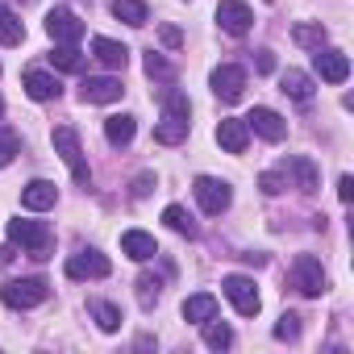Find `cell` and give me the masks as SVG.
Instances as JSON below:
<instances>
[{
  "instance_id": "obj_19",
  "label": "cell",
  "mask_w": 354,
  "mask_h": 354,
  "mask_svg": "<svg viewBox=\"0 0 354 354\" xmlns=\"http://www.w3.org/2000/svg\"><path fill=\"white\" fill-rule=\"evenodd\" d=\"M92 55H96L104 67H113V71H121V67L129 63V50H125L121 42H113V38H92Z\"/></svg>"
},
{
  "instance_id": "obj_22",
  "label": "cell",
  "mask_w": 354,
  "mask_h": 354,
  "mask_svg": "<svg viewBox=\"0 0 354 354\" xmlns=\"http://www.w3.org/2000/svg\"><path fill=\"white\" fill-rule=\"evenodd\" d=\"M133 133H138V121H133L129 113H117V117H109V121H104V138H109L113 146H129V142H133Z\"/></svg>"
},
{
  "instance_id": "obj_4",
  "label": "cell",
  "mask_w": 354,
  "mask_h": 354,
  "mask_svg": "<svg viewBox=\"0 0 354 354\" xmlns=\"http://www.w3.org/2000/svg\"><path fill=\"white\" fill-rule=\"evenodd\" d=\"M292 288H296L300 296H325V292H329V279H325L321 259L296 254V263H292Z\"/></svg>"
},
{
  "instance_id": "obj_31",
  "label": "cell",
  "mask_w": 354,
  "mask_h": 354,
  "mask_svg": "<svg viewBox=\"0 0 354 354\" xmlns=\"http://www.w3.org/2000/svg\"><path fill=\"white\" fill-rule=\"evenodd\" d=\"M230 342H234V329H230L225 321L209 317V321H205V346H209V350H225Z\"/></svg>"
},
{
  "instance_id": "obj_3",
  "label": "cell",
  "mask_w": 354,
  "mask_h": 354,
  "mask_svg": "<svg viewBox=\"0 0 354 354\" xmlns=\"http://www.w3.org/2000/svg\"><path fill=\"white\" fill-rule=\"evenodd\" d=\"M55 150H59V158L71 167L75 184H80V188H88V184H92V171H88V162H84V150H80V133H75L71 125H59V129H55Z\"/></svg>"
},
{
  "instance_id": "obj_11",
  "label": "cell",
  "mask_w": 354,
  "mask_h": 354,
  "mask_svg": "<svg viewBox=\"0 0 354 354\" xmlns=\"http://www.w3.org/2000/svg\"><path fill=\"white\" fill-rule=\"evenodd\" d=\"M46 34H50L55 42H80V38H84V21H80L67 5H59V9L46 13Z\"/></svg>"
},
{
  "instance_id": "obj_12",
  "label": "cell",
  "mask_w": 354,
  "mask_h": 354,
  "mask_svg": "<svg viewBox=\"0 0 354 354\" xmlns=\"http://www.w3.org/2000/svg\"><path fill=\"white\" fill-rule=\"evenodd\" d=\"M242 121H246V129H254V133L267 138V142H283V138H288V121H283L275 109H263V104H259V109H254L250 117H242Z\"/></svg>"
},
{
  "instance_id": "obj_15",
  "label": "cell",
  "mask_w": 354,
  "mask_h": 354,
  "mask_svg": "<svg viewBox=\"0 0 354 354\" xmlns=\"http://www.w3.org/2000/svg\"><path fill=\"white\" fill-rule=\"evenodd\" d=\"M217 142H221V150H230V154H242V150H246V142H250V129H246V121H242V117H225V121L217 125Z\"/></svg>"
},
{
  "instance_id": "obj_2",
  "label": "cell",
  "mask_w": 354,
  "mask_h": 354,
  "mask_svg": "<svg viewBox=\"0 0 354 354\" xmlns=\"http://www.w3.org/2000/svg\"><path fill=\"white\" fill-rule=\"evenodd\" d=\"M46 296H50V283H46V279H38V275L9 279L5 288H0V300H5L9 308H38Z\"/></svg>"
},
{
  "instance_id": "obj_18",
  "label": "cell",
  "mask_w": 354,
  "mask_h": 354,
  "mask_svg": "<svg viewBox=\"0 0 354 354\" xmlns=\"http://www.w3.org/2000/svg\"><path fill=\"white\" fill-rule=\"evenodd\" d=\"M279 92H283V96H292V100H300V104H308V100H313V75H304V71L288 67V71L279 75Z\"/></svg>"
},
{
  "instance_id": "obj_27",
  "label": "cell",
  "mask_w": 354,
  "mask_h": 354,
  "mask_svg": "<svg viewBox=\"0 0 354 354\" xmlns=\"http://www.w3.org/2000/svg\"><path fill=\"white\" fill-rule=\"evenodd\" d=\"M162 221H167L175 234H188V238H196V234H201V230H196V221H192V213H188L184 205H167V209H162Z\"/></svg>"
},
{
  "instance_id": "obj_36",
  "label": "cell",
  "mask_w": 354,
  "mask_h": 354,
  "mask_svg": "<svg viewBox=\"0 0 354 354\" xmlns=\"http://www.w3.org/2000/svg\"><path fill=\"white\" fill-rule=\"evenodd\" d=\"M138 296H142V308H150V304H158V279H138Z\"/></svg>"
},
{
  "instance_id": "obj_10",
  "label": "cell",
  "mask_w": 354,
  "mask_h": 354,
  "mask_svg": "<svg viewBox=\"0 0 354 354\" xmlns=\"http://www.w3.org/2000/svg\"><path fill=\"white\" fill-rule=\"evenodd\" d=\"M213 92H217V100H225V104H234V100H242V92H246V71L242 67H234V63H221L217 71H213Z\"/></svg>"
},
{
  "instance_id": "obj_34",
  "label": "cell",
  "mask_w": 354,
  "mask_h": 354,
  "mask_svg": "<svg viewBox=\"0 0 354 354\" xmlns=\"http://www.w3.org/2000/svg\"><path fill=\"white\" fill-rule=\"evenodd\" d=\"M275 337H279V342H296V337H300V317H296V313H283V317L275 321Z\"/></svg>"
},
{
  "instance_id": "obj_7",
  "label": "cell",
  "mask_w": 354,
  "mask_h": 354,
  "mask_svg": "<svg viewBox=\"0 0 354 354\" xmlns=\"http://www.w3.org/2000/svg\"><path fill=\"white\" fill-rule=\"evenodd\" d=\"M217 26H221L225 34L242 38V34L254 26V13H250L246 0H217Z\"/></svg>"
},
{
  "instance_id": "obj_37",
  "label": "cell",
  "mask_w": 354,
  "mask_h": 354,
  "mask_svg": "<svg viewBox=\"0 0 354 354\" xmlns=\"http://www.w3.org/2000/svg\"><path fill=\"white\" fill-rule=\"evenodd\" d=\"M150 188H154V175H150V171H142L138 180H133V188H129V192H133V201H142V196H150Z\"/></svg>"
},
{
  "instance_id": "obj_13",
  "label": "cell",
  "mask_w": 354,
  "mask_h": 354,
  "mask_svg": "<svg viewBox=\"0 0 354 354\" xmlns=\"http://www.w3.org/2000/svg\"><path fill=\"white\" fill-rule=\"evenodd\" d=\"M121 80H113V75H88L84 80V88H80V96H84V104H113V100H121Z\"/></svg>"
},
{
  "instance_id": "obj_8",
  "label": "cell",
  "mask_w": 354,
  "mask_h": 354,
  "mask_svg": "<svg viewBox=\"0 0 354 354\" xmlns=\"http://www.w3.org/2000/svg\"><path fill=\"white\" fill-rule=\"evenodd\" d=\"M113 263L100 254V250H80L67 259V279H109Z\"/></svg>"
},
{
  "instance_id": "obj_25",
  "label": "cell",
  "mask_w": 354,
  "mask_h": 354,
  "mask_svg": "<svg viewBox=\"0 0 354 354\" xmlns=\"http://www.w3.org/2000/svg\"><path fill=\"white\" fill-rule=\"evenodd\" d=\"M113 17L125 21V26H146L150 21V9L142 0H113Z\"/></svg>"
},
{
  "instance_id": "obj_17",
  "label": "cell",
  "mask_w": 354,
  "mask_h": 354,
  "mask_svg": "<svg viewBox=\"0 0 354 354\" xmlns=\"http://www.w3.org/2000/svg\"><path fill=\"white\" fill-rule=\"evenodd\" d=\"M121 250H125L133 263H146V259L158 254V246H154V238H150L146 230H125V234H121Z\"/></svg>"
},
{
  "instance_id": "obj_26",
  "label": "cell",
  "mask_w": 354,
  "mask_h": 354,
  "mask_svg": "<svg viewBox=\"0 0 354 354\" xmlns=\"http://www.w3.org/2000/svg\"><path fill=\"white\" fill-rule=\"evenodd\" d=\"M162 117H171V121H184V125H192L188 117H192V104H188V96L184 92H162Z\"/></svg>"
},
{
  "instance_id": "obj_6",
  "label": "cell",
  "mask_w": 354,
  "mask_h": 354,
  "mask_svg": "<svg viewBox=\"0 0 354 354\" xmlns=\"http://www.w3.org/2000/svg\"><path fill=\"white\" fill-rule=\"evenodd\" d=\"M221 292L230 296V304L238 308V317H254V313L263 308L259 288H254V279H250V275H225V279H221Z\"/></svg>"
},
{
  "instance_id": "obj_33",
  "label": "cell",
  "mask_w": 354,
  "mask_h": 354,
  "mask_svg": "<svg viewBox=\"0 0 354 354\" xmlns=\"http://www.w3.org/2000/svg\"><path fill=\"white\" fill-rule=\"evenodd\" d=\"M146 75H150V80H175V67H171L158 50H150V55H146Z\"/></svg>"
},
{
  "instance_id": "obj_9",
  "label": "cell",
  "mask_w": 354,
  "mask_h": 354,
  "mask_svg": "<svg viewBox=\"0 0 354 354\" xmlns=\"http://www.w3.org/2000/svg\"><path fill=\"white\" fill-rule=\"evenodd\" d=\"M313 67L325 84H346L350 80V59L342 50H329V46H317L313 50Z\"/></svg>"
},
{
  "instance_id": "obj_23",
  "label": "cell",
  "mask_w": 354,
  "mask_h": 354,
  "mask_svg": "<svg viewBox=\"0 0 354 354\" xmlns=\"http://www.w3.org/2000/svg\"><path fill=\"white\" fill-rule=\"evenodd\" d=\"M209 317H217V296H209V292H196V296H188V300H184V321H196V325H205Z\"/></svg>"
},
{
  "instance_id": "obj_16",
  "label": "cell",
  "mask_w": 354,
  "mask_h": 354,
  "mask_svg": "<svg viewBox=\"0 0 354 354\" xmlns=\"http://www.w3.org/2000/svg\"><path fill=\"white\" fill-rule=\"evenodd\" d=\"M21 84H26L30 100H59V92H63V84H59L50 71H38V67H34V71H26V80H21Z\"/></svg>"
},
{
  "instance_id": "obj_29",
  "label": "cell",
  "mask_w": 354,
  "mask_h": 354,
  "mask_svg": "<svg viewBox=\"0 0 354 354\" xmlns=\"http://www.w3.org/2000/svg\"><path fill=\"white\" fill-rule=\"evenodd\" d=\"M88 308H92V317H96V325H100L104 333H117V329H121V308H117V304H109V300H92Z\"/></svg>"
},
{
  "instance_id": "obj_35",
  "label": "cell",
  "mask_w": 354,
  "mask_h": 354,
  "mask_svg": "<svg viewBox=\"0 0 354 354\" xmlns=\"http://www.w3.org/2000/svg\"><path fill=\"white\" fill-rule=\"evenodd\" d=\"M259 188H263L267 196H279V192H283V175H279V171H263V175H259Z\"/></svg>"
},
{
  "instance_id": "obj_32",
  "label": "cell",
  "mask_w": 354,
  "mask_h": 354,
  "mask_svg": "<svg viewBox=\"0 0 354 354\" xmlns=\"http://www.w3.org/2000/svg\"><path fill=\"white\" fill-rule=\"evenodd\" d=\"M17 154H21V138H17V129L0 125V167H9Z\"/></svg>"
},
{
  "instance_id": "obj_20",
  "label": "cell",
  "mask_w": 354,
  "mask_h": 354,
  "mask_svg": "<svg viewBox=\"0 0 354 354\" xmlns=\"http://www.w3.org/2000/svg\"><path fill=\"white\" fill-rule=\"evenodd\" d=\"M288 171L296 175V188H300V192H317V184H321V175H317V162H313V158L296 154V158H288Z\"/></svg>"
},
{
  "instance_id": "obj_30",
  "label": "cell",
  "mask_w": 354,
  "mask_h": 354,
  "mask_svg": "<svg viewBox=\"0 0 354 354\" xmlns=\"http://www.w3.org/2000/svg\"><path fill=\"white\" fill-rule=\"evenodd\" d=\"M184 138H188V125H184V121L162 117V125H154V142H158V146H180Z\"/></svg>"
},
{
  "instance_id": "obj_28",
  "label": "cell",
  "mask_w": 354,
  "mask_h": 354,
  "mask_svg": "<svg viewBox=\"0 0 354 354\" xmlns=\"http://www.w3.org/2000/svg\"><path fill=\"white\" fill-rule=\"evenodd\" d=\"M292 42L304 46V50H317V46H325V26L321 21H300L292 30Z\"/></svg>"
},
{
  "instance_id": "obj_5",
  "label": "cell",
  "mask_w": 354,
  "mask_h": 354,
  "mask_svg": "<svg viewBox=\"0 0 354 354\" xmlns=\"http://www.w3.org/2000/svg\"><path fill=\"white\" fill-rule=\"evenodd\" d=\"M192 192H196V201H201V209H205L209 217H221V213L234 205V188H230L225 180H213V175H196Z\"/></svg>"
},
{
  "instance_id": "obj_40",
  "label": "cell",
  "mask_w": 354,
  "mask_h": 354,
  "mask_svg": "<svg viewBox=\"0 0 354 354\" xmlns=\"http://www.w3.org/2000/svg\"><path fill=\"white\" fill-rule=\"evenodd\" d=\"M337 196H342V205L354 201V180H350V175H342V180H337Z\"/></svg>"
},
{
  "instance_id": "obj_38",
  "label": "cell",
  "mask_w": 354,
  "mask_h": 354,
  "mask_svg": "<svg viewBox=\"0 0 354 354\" xmlns=\"http://www.w3.org/2000/svg\"><path fill=\"white\" fill-rule=\"evenodd\" d=\"M254 71L259 75H271L275 71V55L271 50H254Z\"/></svg>"
},
{
  "instance_id": "obj_14",
  "label": "cell",
  "mask_w": 354,
  "mask_h": 354,
  "mask_svg": "<svg viewBox=\"0 0 354 354\" xmlns=\"http://www.w3.org/2000/svg\"><path fill=\"white\" fill-rule=\"evenodd\" d=\"M55 201H59V188L50 180H30L21 188V209H30V213H46V209H55Z\"/></svg>"
},
{
  "instance_id": "obj_21",
  "label": "cell",
  "mask_w": 354,
  "mask_h": 354,
  "mask_svg": "<svg viewBox=\"0 0 354 354\" xmlns=\"http://www.w3.org/2000/svg\"><path fill=\"white\" fill-rule=\"evenodd\" d=\"M50 67H55V71H84V50H80L75 42H55Z\"/></svg>"
},
{
  "instance_id": "obj_24",
  "label": "cell",
  "mask_w": 354,
  "mask_h": 354,
  "mask_svg": "<svg viewBox=\"0 0 354 354\" xmlns=\"http://www.w3.org/2000/svg\"><path fill=\"white\" fill-rule=\"evenodd\" d=\"M21 42H26V21L0 5V46H21Z\"/></svg>"
},
{
  "instance_id": "obj_1",
  "label": "cell",
  "mask_w": 354,
  "mask_h": 354,
  "mask_svg": "<svg viewBox=\"0 0 354 354\" xmlns=\"http://www.w3.org/2000/svg\"><path fill=\"white\" fill-rule=\"evenodd\" d=\"M9 242L21 246L30 259H50V230H46L42 221H21V217H13V221H9Z\"/></svg>"
},
{
  "instance_id": "obj_41",
  "label": "cell",
  "mask_w": 354,
  "mask_h": 354,
  "mask_svg": "<svg viewBox=\"0 0 354 354\" xmlns=\"http://www.w3.org/2000/svg\"><path fill=\"white\" fill-rule=\"evenodd\" d=\"M0 117H5V100H0Z\"/></svg>"
},
{
  "instance_id": "obj_39",
  "label": "cell",
  "mask_w": 354,
  "mask_h": 354,
  "mask_svg": "<svg viewBox=\"0 0 354 354\" xmlns=\"http://www.w3.org/2000/svg\"><path fill=\"white\" fill-rule=\"evenodd\" d=\"M158 38H162V46H180V42H184V34L175 30V26H162V30H158Z\"/></svg>"
}]
</instances>
